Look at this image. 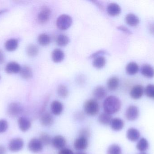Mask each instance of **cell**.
<instances>
[{
	"instance_id": "43",
	"label": "cell",
	"mask_w": 154,
	"mask_h": 154,
	"mask_svg": "<svg viewBox=\"0 0 154 154\" xmlns=\"http://www.w3.org/2000/svg\"><path fill=\"white\" fill-rule=\"evenodd\" d=\"M86 80V78L83 75H80L77 77V82H78V84H80V85L84 84Z\"/></svg>"
},
{
	"instance_id": "8",
	"label": "cell",
	"mask_w": 154,
	"mask_h": 154,
	"mask_svg": "<svg viewBox=\"0 0 154 154\" xmlns=\"http://www.w3.org/2000/svg\"><path fill=\"white\" fill-rule=\"evenodd\" d=\"M51 14V11L50 9L48 6H43L38 14V21L41 24L46 23L49 20Z\"/></svg>"
},
{
	"instance_id": "40",
	"label": "cell",
	"mask_w": 154,
	"mask_h": 154,
	"mask_svg": "<svg viewBox=\"0 0 154 154\" xmlns=\"http://www.w3.org/2000/svg\"><path fill=\"white\" fill-rule=\"evenodd\" d=\"M85 116L84 113L82 112H77L75 115V118L77 121H82L84 120Z\"/></svg>"
},
{
	"instance_id": "15",
	"label": "cell",
	"mask_w": 154,
	"mask_h": 154,
	"mask_svg": "<svg viewBox=\"0 0 154 154\" xmlns=\"http://www.w3.org/2000/svg\"><path fill=\"white\" fill-rule=\"evenodd\" d=\"M93 95L96 100H101L106 96V90L102 86H98L93 90Z\"/></svg>"
},
{
	"instance_id": "4",
	"label": "cell",
	"mask_w": 154,
	"mask_h": 154,
	"mask_svg": "<svg viewBox=\"0 0 154 154\" xmlns=\"http://www.w3.org/2000/svg\"><path fill=\"white\" fill-rule=\"evenodd\" d=\"M23 111V107L20 103L12 102L8 106L7 113L9 116L16 118L22 114Z\"/></svg>"
},
{
	"instance_id": "21",
	"label": "cell",
	"mask_w": 154,
	"mask_h": 154,
	"mask_svg": "<svg viewBox=\"0 0 154 154\" xmlns=\"http://www.w3.org/2000/svg\"><path fill=\"white\" fill-rule=\"evenodd\" d=\"M142 74L147 78H152L154 77V68L149 64H144L141 68Z\"/></svg>"
},
{
	"instance_id": "1",
	"label": "cell",
	"mask_w": 154,
	"mask_h": 154,
	"mask_svg": "<svg viewBox=\"0 0 154 154\" xmlns=\"http://www.w3.org/2000/svg\"><path fill=\"white\" fill-rule=\"evenodd\" d=\"M103 107L104 112L112 115L120 110L121 107V101L115 96H109L104 100Z\"/></svg>"
},
{
	"instance_id": "35",
	"label": "cell",
	"mask_w": 154,
	"mask_h": 154,
	"mask_svg": "<svg viewBox=\"0 0 154 154\" xmlns=\"http://www.w3.org/2000/svg\"><path fill=\"white\" fill-rule=\"evenodd\" d=\"M57 94L61 98H66L69 95L67 87L64 85H60L57 88Z\"/></svg>"
},
{
	"instance_id": "13",
	"label": "cell",
	"mask_w": 154,
	"mask_h": 154,
	"mask_svg": "<svg viewBox=\"0 0 154 154\" xmlns=\"http://www.w3.org/2000/svg\"><path fill=\"white\" fill-rule=\"evenodd\" d=\"M18 126L20 130L23 132L28 131L31 127V122L30 120L25 117H20L18 121Z\"/></svg>"
},
{
	"instance_id": "29",
	"label": "cell",
	"mask_w": 154,
	"mask_h": 154,
	"mask_svg": "<svg viewBox=\"0 0 154 154\" xmlns=\"http://www.w3.org/2000/svg\"><path fill=\"white\" fill-rule=\"evenodd\" d=\"M52 139L51 137L48 133L43 132L40 135L39 139L43 145V146H47L51 143Z\"/></svg>"
},
{
	"instance_id": "16",
	"label": "cell",
	"mask_w": 154,
	"mask_h": 154,
	"mask_svg": "<svg viewBox=\"0 0 154 154\" xmlns=\"http://www.w3.org/2000/svg\"><path fill=\"white\" fill-rule=\"evenodd\" d=\"M21 67L18 63L14 61L9 62L6 65L5 70L6 72L9 74H16L20 72Z\"/></svg>"
},
{
	"instance_id": "38",
	"label": "cell",
	"mask_w": 154,
	"mask_h": 154,
	"mask_svg": "<svg viewBox=\"0 0 154 154\" xmlns=\"http://www.w3.org/2000/svg\"><path fill=\"white\" fill-rule=\"evenodd\" d=\"M91 135V132L88 128H83L80 130L79 136L83 137L88 138Z\"/></svg>"
},
{
	"instance_id": "41",
	"label": "cell",
	"mask_w": 154,
	"mask_h": 154,
	"mask_svg": "<svg viewBox=\"0 0 154 154\" xmlns=\"http://www.w3.org/2000/svg\"><path fill=\"white\" fill-rule=\"evenodd\" d=\"M118 30L123 32L125 33H127V34H132V33L128 28H127L125 26H123V25H120V26H118Z\"/></svg>"
},
{
	"instance_id": "30",
	"label": "cell",
	"mask_w": 154,
	"mask_h": 154,
	"mask_svg": "<svg viewBox=\"0 0 154 154\" xmlns=\"http://www.w3.org/2000/svg\"><path fill=\"white\" fill-rule=\"evenodd\" d=\"M136 147L138 151L142 152H144L146 151L149 147V143H148V141L145 138H141L137 143Z\"/></svg>"
},
{
	"instance_id": "12",
	"label": "cell",
	"mask_w": 154,
	"mask_h": 154,
	"mask_svg": "<svg viewBox=\"0 0 154 154\" xmlns=\"http://www.w3.org/2000/svg\"><path fill=\"white\" fill-rule=\"evenodd\" d=\"M64 110V106L60 101L54 100L51 105V111L52 115L56 116L60 115Z\"/></svg>"
},
{
	"instance_id": "45",
	"label": "cell",
	"mask_w": 154,
	"mask_h": 154,
	"mask_svg": "<svg viewBox=\"0 0 154 154\" xmlns=\"http://www.w3.org/2000/svg\"><path fill=\"white\" fill-rule=\"evenodd\" d=\"M6 150L3 146L0 145V154H6Z\"/></svg>"
},
{
	"instance_id": "19",
	"label": "cell",
	"mask_w": 154,
	"mask_h": 154,
	"mask_svg": "<svg viewBox=\"0 0 154 154\" xmlns=\"http://www.w3.org/2000/svg\"><path fill=\"white\" fill-rule=\"evenodd\" d=\"M51 58L54 62L59 63L64 60L65 58V53L60 49H56L52 52Z\"/></svg>"
},
{
	"instance_id": "42",
	"label": "cell",
	"mask_w": 154,
	"mask_h": 154,
	"mask_svg": "<svg viewBox=\"0 0 154 154\" xmlns=\"http://www.w3.org/2000/svg\"><path fill=\"white\" fill-rule=\"evenodd\" d=\"M58 154H75L72 150L69 148H65L60 150Z\"/></svg>"
},
{
	"instance_id": "48",
	"label": "cell",
	"mask_w": 154,
	"mask_h": 154,
	"mask_svg": "<svg viewBox=\"0 0 154 154\" xmlns=\"http://www.w3.org/2000/svg\"><path fill=\"white\" fill-rule=\"evenodd\" d=\"M75 154H87L86 153L83 152H78Z\"/></svg>"
},
{
	"instance_id": "28",
	"label": "cell",
	"mask_w": 154,
	"mask_h": 154,
	"mask_svg": "<svg viewBox=\"0 0 154 154\" xmlns=\"http://www.w3.org/2000/svg\"><path fill=\"white\" fill-rule=\"evenodd\" d=\"M106 61L104 56H99L94 58L92 65L94 68L97 69L103 68L106 65Z\"/></svg>"
},
{
	"instance_id": "49",
	"label": "cell",
	"mask_w": 154,
	"mask_h": 154,
	"mask_svg": "<svg viewBox=\"0 0 154 154\" xmlns=\"http://www.w3.org/2000/svg\"><path fill=\"white\" fill-rule=\"evenodd\" d=\"M138 154H147L145 152H141L140 153Z\"/></svg>"
},
{
	"instance_id": "27",
	"label": "cell",
	"mask_w": 154,
	"mask_h": 154,
	"mask_svg": "<svg viewBox=\"0 0 154 154\" xmlns=\"http://www.w3.org/2000/svg\"><path fill=\"white\" fill-rule=\"evenodd\" d=\"M126 71L127 74L129 75H134L138 72L139 66L135 62H130L127 64L126 67Z\"/></svg>"
},
{
	"instance_id": "5",
	"label": "cell",
	"mask_w": 154,
	"mask_h": 154,
	"mask_svg": "<svg viewBox=\"0 0 154 154\" xmlns=\"http://www.w3.org/2000/svg\"><path fill=\"white\" fill-rule=\"evenodd\" d=\"M43 145L39 138H33L31 139L28 143L29 151L33 153L40 152L43 149Z\"/></svg>"
},
{
	"instance_id": "44",
	"label": "cell",
	"mask_w": 154,
	"mask_h": 154,
	"mask_svg": "<svg viewBox=\"0 0 154 154\" xmlns=\"http://www.w3.org/2000/svg\"><path fill=\"white\" fill-rule=\"evenodd\" d=\"M5 61V56L3 52L0 49V64L3 63Z\"/></svg>"
},
{
	"instance_id": "25",
	"label": "cell",
	"mask_w": 154,
	"mask_h": 154,
	"mask_svg": "<svg viewBox=\"0 0 154 154\" xmlns=\"http://www.w3.org/2000/svg\"><path fill=\"white\" fill-rule=\"evenodd\" d=\"M19 42L16 39H11L6 41L5 43V49L9 52L14 51L18 48Z\"/></svg>"
},
{
	"instance_id": "34",
	"label": "cell",
	"mask_w": 154,
	"mask_h": 154,
	"mask_svg": "<svg viewBox=\"0 0 154 154\" xmlns=\"http://www.w3.org/2000/svg\"><path fill=\"white\" fill-rule=\"evenodd\" d=\"M27 54L30 57H33L37 56L39 52L38 47L34 44H29L26 49Z\"/></svg>"
},
{
	"instance_id": "17",
	"label": "cell",
	"mask_w": 154,
	"mask_h": 154,
	"mask_svg": "<svg viewBox=\"0 0 154 154\" xmlns=\"http://www.w3.org/2000/svg\"><path fill=\"white\" fill-rule=\"evenodd\" d=\"M109 125L114 131H119L124 128L125 123L121 118H112Z\"/></svg>"
},
{
	"instance_id": "32",
	"label": "cell",
	"mask_w": 154,
	"mask_h": 154,
	"mask_svg": "<svg viewBox=\"0 0 154 154\" xmlns=\"http://www.w3.org/2000/svg\"><path fill=\"white\" fill-rule=\"evenodd\" d=\"M70 41L69 38L64 34H60L58 36L57 39V43L60 47L66 46Z\"/></svg>"
},
{
	"instance_id": "18",
	"label": "cell",
	"mask_w": 154,
	"mask_h": 154,
	"mask_svg": "<svg viewBox=\"0 0 154 154\" xmlns=\"http://www.w3.org/2000/svg\"><path fill=\"white\" fill-rule=\"evenodd\" d=\"M121 7L116 3H111L109 4L107 8L108 13L111 16H115L119 15L121 12Z\"/></svg>"
},
{
	"instance_id": "11",
	"label": "cell",
	"mask_w": 154,
	"mask_h": 154,
	"mask_svg": "<svg viewBox=\"0 0 154 154\" xmlns=\"http://www.w3.org/2000/svg\"><path fill=\"white\" fill-rule=\"evenodd\" d=\"M66 138L61 135H57L52 139L51 144L54 148L58 150H61L65 148L66 145Z\"/></svg>"
},
{
	"instance_id": "20",
	"label": "cell",
	"mask_w": 154,
	"mask_h": 154,
	"mask_svg": "<svg viewBox=\"0 0 154 154\" xmlns=\"http://www.w3.org/2000/svg\"><path fill=\"white\" fill-rule=\"evenodd\" d=\"M112 115L106 112L101 113L98 118V121L100 124L104 126L109 125L112 119Z\"/></svg>"
},
{
	"instance_id": "10",
	"label": "cell",
	"mask_w": 154,
	"mask_h": 154,
	"mask_svg": "<svg viewBox=\"0 0 154 154\" xmlns=\"http://www.w3.org/2000/svg\"><path fill=\"white\" fill-rule=\"evenodd\" d=\"M54 119L52 114L49 112H43L41 114L40 122L42 125L44 127H50L53 124Z\"/></svg>"
},
{
	"instance_id": "36",
	"label": "cell",
	"mask_w": 154,
	"mask_h": 154,
	"mask_svg": "<svg viewBox=\"0 0 154 154\" xmlns=\"http://www.w3.org/2000/svg\"><path fill=\"white\" fill-rule=\"evenodd\" d=\"M144 92L147 97L154 99V85H147L144 90Z\"/></svg>"
},
{
	"instance_id": "2",
	"label": "cell",
	"mask_w": 154,
	"mask_h": 154,
	"mask_svg": "<svg viewBox=\"0 0 154 154\" xmlns=\"http://www.w3.org/2000/svg\"><path fill=\"white\" fill-rule=\"evenodd\" d=\"M83 110L86 115L90 116H95L99 113V104L96 99H88L84 103Z\"/></svg>"
},
{
	"instance_id": "26",
	"label": "cell",
	"mask_w": 154,
	"mask_h": 154,
	"mask_svg": "<svg viewBox=\"0 0 154 154\" xmlns=\"http://www.w3.org/2000/svg\"><path fill=\"white\" fill-rule=\"evenodd\" d=\"M21 77L24 79L28 80L32 77V71L29 66H24L22 67L20 72Z\"/></svg>"
},
{
	"instance_id": "7",
	"label": "cell",
	"mask_w": 154,
	"mask_h": 154,
	"mask_svg": "<svg viewBox=\"0 0 154 154\" xmlns=\"http://www.w3.org/2000/svg\"><path fill=\"white\" fill-rule=\"evenodd\" d=\"M88 138L79 136L74 142V148L78 152H82L88 146Z\"/></svg>"
},
{
	"instance_id": "6",
	"label": "cell",
	"mask_w": 154,
	"mask_h": 154,
	"mask_svg": "<svg viewBox=\"0 0 154 154\" xmlns=\"http://www.w3.org/2000/svg\"><path fill=\"white\" fill-rule=\"evenodd\" d=\"M24 146V142L22 138L16 137L10 141L8 146L9 150L13 152H17L21 151Z\"/></svg>"
},
{
	"instance_id": "22",
	"label": "cell",
	"mask_w": 154,
	"mask_h": 154,
	"mask_svg": "<svg viewBox=\"0 0 154 154\" xmlns=\"http://www.w3.org/2000/svg\"><path fill=\"white\" fill-rule=\"evenodd\" d=\"M126 136L128 140L132 142L137 141L140 137L139 131L134 128H130L127 132Z\"/></svg>"
},
{
	"instance_id": "23",
	"label": "cell",
	"mask_w": 154,
	"mask_h": 154,
	"mask_svg": "<svg viewBox=\"0 0 154 154\" xmlns=\"http://www.w3.org/2000/svg\"><path fill=\"white\" fill-rule=\"evenodd\" d=\"M125 21L128 24L131 26H135L140 22L139 18L133 13L128 14L125 17Z\"/></svg>"
},
{
	"instance_id": "37",
	"label": "cell",
	"mask_w": 154,
	"mask_h": 154,
	"mask_svg": "<svg viewBox=\"0 0 154 154\" xmlns=\"http://www.w3.org/2000/svg\"><path fill=\"white\" fill-rule=\"evenodd\" d=\"M9 126L8 122L5 119H0V134L6 132Z\"/></svg>"
},
{
	"instance_id": "46",
	"label": "cell",
	"mask_w": 154,
	"mask_h": 154,
	"mask_svg": "<svg viewBox=\"0 0 154 154\" xmlns=\"http://www.w3.org/2000/svg\"><path fill=\"white\" fill-rule=\"evenodd\" d=\"M150 30L151 32L154 34V24H152L150 26Z\"/></svg>"
},
{
	"instance_id": "33",
	"label": "cell",
	"mask_w": 154,
	"mask_h": 154,
	"mask_svg": "<svg viewBox=\"0 0 154 154\" xmlns=\"http://www.w3.org/2000/svg\"><path fill=\"white\" fill-rule=\"evenodd\" d=\"M107 154H121L122 149L118 144H114L109 146L107 150Z\"/></svg>"
},
{
	"instance_id": "47",
	"label": "cell",
	"mask_w": 154,
	"mask_h": 154,
	"mask_svg": "<svg viewBox=\"0 0 154 154\" xmlns=\"http://www.w3.org/2000/svg\"><path fill=\"white\" fill-rule=\"evenodd\" d=\"M8 11L7 9H2V10H0V15Z\"/></svg>"
},
{
	"instance_id": "14",
	"label": "cell",
	"mask_w": 154,
	"mask_h": 154,
	"mask_svg": "<svg viewBox=\"0 0 154 154\" xmlns=\"http://www.w3.org/2000/svg\"><path fill=\"white\" fill-rule=\"evenodd\" d=\"M144 92L143 87L142 85H137L134 86L130 92V95L134 99H139L142 97Z\"/></svg>"
},
{
	"instance_id": "24",
	"label": "cell",
	"mask_w": 154,
	"mask_h": 154,
	"mask_svg": "<svg viewBox=\"0 0 154 154\" xmlns=\"http://www.w3.org/2000/svg\"><path fill=\"white\" fill-rule=\"evenodd\" d=\"M119 80L118 78L116 77H112L109 79L107 82L108 89L110 91L116 90L119 86Z\"/></svg>"
},
{
	"instance_id": "31",
	"label": "cell",
	"mask_w": 154,
	"mask_h": 154,
	"mask_svg": "<svg viewBox=\"0 0 154 154\" xmlns=\"http://www.w3.org/2000/svg\"><path fill=\"white\" fill-rule=\"evenodd\" d=\"M38 42L42 46H45L48 45L50 43L51 39L49 35L46 33H42L38 37Z\"/></svg>"
},
{
	"instance_id": "39",
	"label": "cell",
	"mask_w": 154,
	"mask_h": 154,
	"mask_svg": "<svg viewBox=\"0 0 154 154\" xmlns=\"http://www.w3.org/2000/svg\"><path fill=\"white\" fill-rule=\"evenodd\" d=\"M106 54V52L104 50H99L96 52L95 53L91 54L89 57V58H95L99 56H102L103 55Z\"/></svg>"
},
{
	"instance_id": "9",
	"label": "cell",
	"mask_w": 154,
	"mask_h": 154,
	"mask_svg": "<svg viewBox=\"0 0 154 154\" xmlns=\"http://www.w3.org/2000/svg\"><path fill=\"white\" fill-rule=\"evenodd\" d=\"M139 110L138 108L134 105H131L126 110L125 117L129 121H134L137 119L139 116Z\"/></svg>"
},
{
	"instance_id": "3",
	"label": "cell",
	"mask_w": 154,
	"mask_h": 154,
	"mask_svg": "<svg viewBox=\"0 0 154 154\" xmlns=\"http://www.w3.org/2000/svg\"><path fill=\"white\" fill-rule=\"evenodd\" d=\"M73 20L71 16L68 14H61L57 19V27L60 30H66L71 26Z\"/></svg>"
}]
</instances>
